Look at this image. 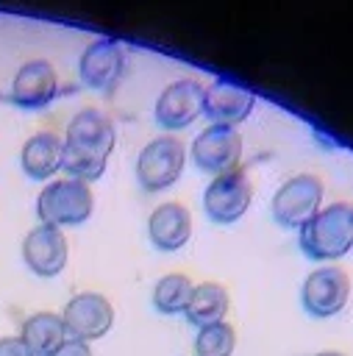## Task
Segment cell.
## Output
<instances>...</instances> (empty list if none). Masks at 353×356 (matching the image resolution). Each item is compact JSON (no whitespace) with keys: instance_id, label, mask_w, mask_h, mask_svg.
<instances>
[{"instance_id":"6da1fadb","label":"cell","mask_w":353,"mask_h":356,"mask_svg":"<svg viewBox=\"0 0 353 356\" xmlns=\"http://www.w3.org/2000/svg\"><path fill=\"white\" fill-rule=\"evenodd\" d=\"M114 122L97 108H81L67 125L61 170H67L69 178L83 184L97 181L106 172V161L114 150Z\"/></svg>"},{"instance_id":"7a4b0ae2","label":"cell","mask_w":353,"mask_h":356,"mask_svg":"<svg viewBox=\"0 0 353 356\" xmlns=\"http://www.w3.org/2000/svg\"><path fill=\"white\" fill-rule=\"evenodd\" d=\"M300 250L311 261H334L342 259L353 248V203L336 200L320 209L300 228Z\"/></svg>"},{"instance_id":"3957f363","label":"cell","mask_w":353,"mask_h":356,"mask_svg":"<svg viewBox=\"0 0 353 356\" xmlns=\"http://www.w3.org/2000/svg\"><path fill=\"white\" fill-rule=\"evenodd\" d=\"M92 211H95V195L89 184L75 178H56L36 197V214L42 225H53V228L81 225L92 217Z\"/></svg>"},{"instance_id":"277c9868","label":"cell","mask_w":353,"mask_h":356,"mask_svg":"<svg viewBox=\"0 0 353 356\" xmlns=\"http://www.w3.org/2000/svg\"><path fill=\"white\" fill-rule=\"evenodd\" d=\"M186 164V147L178 136L164 134L150 139L136 159V181L145 192H161L172 186Z\"/></svg>"},{"instance_id":"5b68a950","label":"cell","mask_w":353,"mask_h":356,"mask_svg":"<svg viewBox=\"0 0 353 356\" xmlns=\"http://www.w3.org/2000/svg\"><path fill=\"white\" fill-rule=\"evenodd\" d=\"M322 181L314 172H300L292 175L289 181H284L278 186V192L272 195V220L284 228H303L322 206Z\"/></svg>"},{"instance_id":"8992f818","label":"cell","mask_w":353,"mask_h":356,"mask_svg":"<svg viewBox=\"0 0 353 356\" xmlns=\"http://www.w3.org/2000/svg\"><path fill=\"white\" fill-rule=\"evenodd\" d=\"M250 203H253V181L239 167L231 172L214 175L203 192V211L211 222H220V225H231L242 220Z\"/></svg>"},{"instance_id":"52a82bcc","label":"cell","mask_w":353,"mask_h":356,"mask_svg":"<svg viewBox=\"0 0 353 356\" xmlns=\"http://www.w3.org/2000/svg\"><path fill=\"white\" fill-rule=\"evenodd\" d=\"M347 298H350V275L336 264L311 270L300 286L303 309L320 320L339 314L345 309Z\"/></svg>"},{"instance_id":"ba28073f","label":"cell","mask_w":353,"mask_h":356,"mask_svg":"<svg viewBox=\"0 0 353 356\" xmlns=\"http://www.w3.org/2000/svg\"><path fill=\"white\" fill-rule=\"evenodd\" d=\"M61 320H64V328H67L69 339L92 342V339H100L111 331L114 306L100 292H78L75 298L67 300V306L61 312Z\"/></svg>"},{"instance_id":"9c48e42d","label":"cell","mask_w":353,"mask_h":356,"mask_svg":"<svg viewBox=\"0 0 353 356\" xmlns=\"http://www.w3.org/2000/svg\"><path fill=\"white\" fill-rule=\"evenodd\" d=\"M192 159L203 172L222 175L239 167L242 134L231 125H208L192 142Z\"/></svg>"},{"instance_id":"30bf717a","label":"cell","mask_w":353,"mask_h":356,"mask_svg":"<svg viewBox=\"0 0 353 356\" xmlns=\"http://www.w3.org/2000/svg\"><path fill=\"white\" fill-rule=\"evenodd\" d=\"M203 95H206V86L195 78L172 81L170 86H164V92L156 100V108H153L156 122L167 131H181L192 125L203 114Z\"/></svg>"},{"instance_id":"8fae6325","label":"cell","mask_w":353,"mask_h":356,"mask_svg":"<svg viewBox=\"0 0 353 356\" xmlns=\"http://www.w3.org/2000/svg\"><path fill=\"white\" fill-rule=\"evenodd\" d=\"M22 259L28 270H33L42 278H53L67 267L69 248L61 234V228L53 225H36L22 239Z\"/></svg>"},{"instance_id":"7c38bea8","label":"cell","mask_w":353,"mask_h":356,"mask_svg":"<svg viewBox=\"0 0 353 356\" xmlns=\"http://www.w3.org/2000/svg\"><path fill=\"white\" fill-rule=\"evenodd\" d=\"M122 70H125V50L114 39L92 42L78 58V75L89 89H100V92L111 89L120 81Z\"/></svg>"},{"instance_id":"4fadbf2b","label":"cell","mask_w":353,"mask_h":356,"mask_svg":"<svg viewBox=\"0 0 353 356\" xmlns=\"http://www.w3.org/2000/svg\"><path fill=\"white\" fill-rule=\"evenodd\" d=\"M256 106V95L233 81H214L206 86L203 95V114L211 120V125H236L250 117Z\"/></svg>"},{"instance_id":"5bb4252c","label":"cell","mask_w":353,"mask_h":356,"mask_svg":"<svg viewBox=\"0 0 353 356\" xmlns=\"http://www.w3.org/2000/svg\"><path fill=\"white\" fill-rule=\"evenodd\" d=\"M56 92H58V78L53 64L44 58L25 61L11 81V100L19 108H42L56 97Z\"/></svg>"},{"instance_id":"9a60e30c","label":"cell","mask_w":353,"mask_h":356,"mask_svg":"<svg viewBox=\"0 0 353 356\" xmlns=\"http://www.w3.org/2000/svg\"><path fill=\"white\" fill-rule=\"evenodd\" d=\"M147 236L158 250H181L192 236V214L183 203L167 200L153 209L147 220Z\"/></svg>"},{"instance_id":"2e32d148","label":"cell","mask_w":353,"mask_h":356,"mask_svg":"<svg viewBox=\"0 0 353 356\" xmlns=\"http://www.w3.org/2000/svg\"><path fill=\"white\" fill-rule=\"evenodd\" d=\"M61 156H64V142L56 134L42 131V134H33L22 145L19 164L25 170V175H31L36 181H44V178H50L61 170Z\"/></svg>"},{"instance_id":"e0dca14e","label":"cell","mask_w":353,"mask_h":356,"mask_svg":"<svg viewBox=\"0 0 353 356\" xmlns=\"http://www.w3.org/2000/svg\"><path fill=\"white\" fill-rule=\"evenodd\" d=\"M228 309H231L228 289L217 281H203V284H195L183 314L192 325L206 328V325H214V323H225Z\"/></svg>"},{"instance_id":"ac0fdd59","label":"cell","mask_w":353,"mask_h":356,"mask_svg":"<svg viewBox=\"0 0 353 356\" xmlns=\"http://www.w3.org/2000/svg\"><path fill=\"white\" fill-rule=\"evenodd\" d=\"M19 339L28 345L33 356H53L67 342V328L61 314H53V312L31 314L19 328Z\"/></svg>"},{"instance_id":"d6986e66","label":"cell","mask_w":353,"mask_h":356,"mask_svg":"<svg viewBox=\"0 0 353 356\" xmlns=\"http://www.w3.org/2000/svg\"><path fill=\"white\" fill-rule=\"evenodd\" d=\"M195 284L189 275L183 273H170V275H161L153 286V306L161 312V314H178L186 309L189 303V295H192Z\"/></svg>"},{"instance_id":"ffe728a7","label":"cell","mask_w":353,"mask_h":356,"mask_svg":"<svg viewBox=\"0 0 353 356\" xmlns=\"http://www.w3.org/2000/svg\"><path fill=\"white\" fill-rule=\"evenodd\" d=\"M236 348V331L231 323H214L197 331L195 353L197 356H231Z\"/></svg>"},{"instance_id":"44dd1931","label":"cell","mask_w":353,"mask_h":356,"mask_svg":"<svg viewBox=\"0 0 353 356\" xmlns=\"http://www.w3.org/2000/svg\"><path fill=\"white\" fill-rule=\"evenodd\" d=\"M0 356H33V353L28 350V345L19 337H6V339H0Z\"/></svg>"},{"instance_id":"7402d4cb","label":"cell","mask_w":353,"mask_h":356,"mask_svg":"<svg viewBox=\"0 0 353 356\" xmlns=\"http://www.w3.org/2000/svg\"><path fill=\"white\" fill-rule=\"evenodd\" d=\"M53 356H92V348L89 342H81V339H67Z\"/></svg>"},{"instance_id":"603a6c76","label":"cell","mask_w":353,"mask_h":356,"mask_svg":"<svg viewBox=\"0 0 353 356\" xmlns=\"http://www.w3.org/2000/svg\"><path fill=\"white\" fill-rule=\"evenodd\" d=\"M314 356H345L342 350H320V353H314Z\"/></svg>"}]
</instances>
